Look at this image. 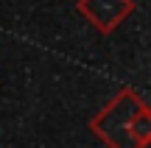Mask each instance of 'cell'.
<instances>
[{
	"label": "cell",
	"instance_id": "cell-2",
	"mask_svg": "<svg viewBox=\"0 0 151 148\" xmlns=\"http://www.w3.org/2000/svg\"><path fill=\"white\" fill-rule=\"evenodd\" d=\"M76 9L98 34L109 36L123 20H129L137 6L134 0H76Z\"/></svg>",
	"mask_w": 151,
	"mask_h": 148
},
{
	"label": "cell",
	"instance_id": "cell-1",
	"mask_svg": "<svg viewBox=\"0 0 151 148\" xmlns=\"http://www.w3.org/2000/svg\"><path fill=\"white\" fill-rule=\"evenodd\" d=\"M90 132L106 148H146L151 143V109L146 98L123 87L90 120Z\"/></svg>",
	"mask_w": 151,
	"mask_h": 148
}]
</instances>
